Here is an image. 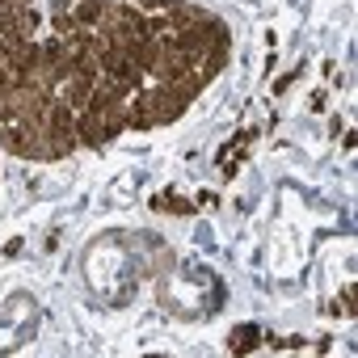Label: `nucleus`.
Returning <instances> with one entry per match:
<instances>
[{
	"label": "nucleus",
	"mask_w": 358,
	"mask_h": 358,
	"mask_svg": "<svg viewBox=\"0 0 358 358\" xmlns=\"http://www.w3.org/2000/svg\"><path fill=\"white\" fill-rule=\"evenodd\" d=\"M253 345V329H236L232 333V350H249Z\"/></svg>",
	"instance_id": "nucleus-1"
}]
</instances>
